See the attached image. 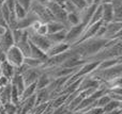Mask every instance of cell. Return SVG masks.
I'll use <instances>...</instances> for the list:
<instances>
[{
	"mask_svg": "<svg viewBox=\"0 0 122 114\" xmlns=\"http://www.w3.org/2000/svg\"><path fill=\"white\" fill-rule=\"evenodd\" d=\"M10 83H11L10 79H8L6 77H4V76L0 77V89H3V87H8Z\"/></svg>",
	"mask_w": 122,
	"mask_h": 114,
	"instance_id": "cell-24",
	"label": "cell"
},
{
	"mask_svg": "<svg viewBox=\"0 0 122 114\" xmlns=\"http://www.w3.org/2000/svg\"><path fill=\"white\" fill-rule=\"evenodd\" d=\"M2 76V74H1V69H0V77H1Z\"/></svg>",
	"mask_w": 122,
	"mask_h": 114,
	"instance_id": "cell-31",
	"label": "cell"
},
{
	"mask_svg": "<svg viewBox=\"0 0 122 114\" xmlns=\"http://www.w3.org/2000/svg\"><path fill=\"white\" fill-rule=\"evenodd\" d=\"M34 33L36 34V35H40V36H46L47 34H48V29H47V23H41L40 26H39V28L36 30V32Z\"/></svg>",
	"mask_w": 122,
	"mask_h": 114,
	"instance_id": "cell-21",
	"label": "cell"
},
{
	"mask_svg": "<svg viewBox=\"0 0 122 114\" xmlns=\"http://www.w3.org/2000/svg\"><path fill=\"white\" fill-rule=\"evenodd\" d=\"M40 75H41L40 68H29V69H27L26 72H24L20 76L23 77L24 83H25V87L30 84L36 83Z\"/></svg>",
	"mask_w": 122,
	"mask_h": 114,
	"instance_id": "cell-5",
	"label": "cell"
},
{
	"mask_svg": "<svg viewBox=\"0 0 122 114\" xmlns=\"http://www.w3.org/2000/svg\"><path fill=\"white\" fill-rule=\"evenodd\" d=\"M71 1L73 2L74 5L78 9V11H81V10H84V9H86L87 6H89L88 4L86 3L85 0H71Z\"/></svg>",
	"mask_w": 122,
	"mask_h": 114,
	"instance_id": "cell-22",
	"label": "cell"
},
{
	"mask_svg": "<svg viewBox=\"0 0 122 114\" xmlns=\"http://www.w3.org/2000/svg\"><path fill=\"white\" fill-rule=\"evenodd\" d=\"M4 61H5V52L0 49V63H2Z\"/></svg>",
	"mask_w": 122,
	"mask_h": 114,
	"instance_id": "cell-26",
	"label": "cell"
},
{
	"mask_svg": "<svg viewBox=\"0 0 122 114\" xmlns=\"http://www.w3.org/2000/svg\"><path fill=\"white\" fill-rule=\"evenodd\" d=\"M14 45V41H13V36H12V31L8 28V30L5 31V33L0 37V49L2 51L5 52L10 47H12Z\"/></svg>",
	"mask_w": 122,
	"mask_h": 114,
	"instance_id": "cell-10",
	"label": "cell"
},
{
	"mask_svg": "<svg viewBox=\"0 0 122 114\" xmlns=\"http://www.w3.org/2000/svg\"><path fill=\"white\" fill-rule=\"evenodd\" d=\"M49 1H54V2H56V3H58V4H60V5H62V3L65 1V0H49Z\"/></svg>",
	"mask_w": 122,
	"mask_h": 114,
	"instance_id": "cell-28",
	"label": "cell"
},
{
	"mask_svg": "<svg viewBox=\"0 0 122 114\" xmlns=\"http://www.w3.org/2000/svg\"><path fill=\"white\" fill-rule=\"evenodd\" d=\"M28 32V40L31 44H33L36 48H39L40 50H42L43 52L46 53V51L49 49V47L51 46V44L49 43V41L47 40L46 36H40L36 35L33 31H31L30 29H27Z\"/></svg>",
	"mask_w": 122,
	"mask_h": 114,
	"instance_id": "cell-3",
	"label": "cell"
},
{
	"mask_svg": "<svg viewBox=\"0 0 122 114\" xmlns=\"http://www.w3.org/2000/svg\"><path fill=\"white\" fill-rule=\"evenodd\" d=\"M28 114H30V113H28Z\"/></svg>",
	"mask_w": 122,
	"mask_h": 114,
	"instance_id": "cell-32",
	"label": "cell"
},
{
	"mask_svg": "<svg viewBox=\"0 0 122 114\" xmlns=\"http://www.w3.org/2000/svg\"><path fill=\"white\" fill-rule=\"evenodd\" d=\"M116 109H121V101H117V100H110L107 105L103 108L104 114L112 112V111L116 110Z\"/></svg>",
	"mask_w": 122,
	"mask_h": 114,
	"instance_id": "cell-16",
	"label": "cell"
},
{
	"mask_svg": "<svg viewBox=\"0 0 122 114\" xmlns=\"http://www.w3.org/2000/svg\"><path fill=\"white\" fill-rule=\"evenodd\" d=\"M65 36H66V29H63L59 32H56V33L47 34L46 37L51 45H55V44H60V43L64 42Z\"/></svg>",
	"mask_w": 122,
	"mask_h": 114,
	"instance_id": "cell-11",
	"label": "cell"
},
{
	"mask_svg": "<svg viewBox=\"0 0 122 114\" xmlns=\"http://www.w3.org/2000/svg\"><path fill=\"white\" fill-rule=\"evenodd\" d=\"M28 11H31V12L36 16L38 20L41 21V23H49V21L54 20L53 15H51V12L47 10L46 6L43 5V4L31 1V4H30L29 10Z\"/></svg>",
	"mask_w": 122,
	"mask_h": 114,
	"instance_id": "cell-1",
	"label": "cell"
},
{
	"mask_svg": "<svg viewBox=\"0 0 122 114\" xmlns=\"http://www.w3.org/2000/svg\"><path fill=\"white\" fill-rule=\"evenodd\" d=\"M36 91V83H33V84H30V85H28V87H26L23 94H21V96H20V102L23 101V100L27 99L30 96L34 95Z\"/></svg>",
	"mask_w": 122,
	"mask_h": 114,
	"instance_id": "cell-15",
	"label": "cell"
},
{
	"mask_svg": "<svg viewBox=\"0 0 122 114\" xmlns=\"http://www.w3.org/2000/svg\"><path fill=\"white\" fill-rule=\"evenodd\" d=\"M86 1V3L88 4V5H91V4H93V0H85Z\"/></svg>",
	"mask_w": 122,
	"mask_h": 114,
	"instance_id": "cell-29",
	"label": "cell"
},
{
	"mask_svg": "<svg viewBox=\"0 0 122 114\" xmlns=\"http://www.w3.org/2000/svg\"><path fill=\"white\" fill-rule=\"evenodd\" d=\"M0 14H1L2 18L3 20L5 21L6 26H8V23H9V19H10V15H11V12L9 10V8L6 6L5 3H2L0 4Z\"/></svg>",
	"mask_w": 122,
	"mask_h": 114,
	"instance_id": "cell-19",
	"label": "cell"
},
{
	"mask_svg": "<svg viewBox=\"0 0 122 114\" xmlns=\"http://www.w3.org/2000/svg\"><path fill=\"white\" fill-rule=\"evenodd\" d=\"M0 69H1L2 76L6 77V78L10 79V80L13 78V76L15 75V68L13 67L10 63H8L6 61L2 62V63L0 64Z\"/></svg>",
	"mask_w": 122,
	"mask_h": 114,
	"instance_id": "cell-12",
	"label": "cell"
},
{
	"mask_svg": "<svg viewBox=\"0 0 122 114\" xmlns=\"http://www.w3.org/2000/svg\"><path fill=\"white\" fill-rule=\"evenodd\" d=\"M70 45L66 44V43H60V44H55V45H51L49 47V49L46 51V57L47 59L48 58H51V57H55V55H58L60 53L64 52L66 51L67 49H70Z\"/></svg>",
	"mask_w": 122,
	"mask_h": 114,
	"instance_id": "cell-8",
	"label": "cell"
},
{
	"mask_svg": "<svg viewBox=\"0 0 122 114\" xmlns=\"http://www.w3.org/2000/svg\"><path fill=\"white\" fill-rule=\"evenodd\" d=\"M24 60H25V57L16 45H13L5 51V61L10 63L15 69L24 63Z\"/></svg>",
	"mask_w": 122,
	"mask_h": 114,
	"instance_id": "cell-2",
	"label": "cell"
},
{
	"mask_svg": "<svg viewBox=\"0 0 122 114\" xmlns=\"http://www.w3.org/2000/svg\"><path fill=\"white\" fill-rule=\"evenodd\" d=\"M6 0H0V4H2V3H4Z\"/></svg>",
	"mask_w": 122,
	"mask_h": 114,
	"instance_id": "cell-30",
	"label": "cell"
},
{
	"mask_svg": "<svg viewBox=\"0 0 122 114\" xmlns=\"http://www.w3.org/2000/svg\"><path fill=\"white\" fill-rule=\"evenodd\" d=\"M102 5V21L103 23H112L114 20V9H112V2H106V3L101 4Z\"/></svg>",
	"mask_w": 122,
	"mask_h": 114,
	"instance_id": "cell-9",
	"label": "cell"
},
{
	"mask_svg": "<svg viewBox=\"0 0 122 114\" xmlns=\"http://www.w3.org/2000/svg\"><path fill=\"white\" fill-rule=\"evenodd\" d=\"M110 98H109V96L107 95V93L106 94H104V95H102L101 97H99L97 100H95V106L97 107H99V108H102L103 109L104 107L106 106V105L108 104V102L110 101Z\"/></svg>",
	"mask_w": 122,
	"mask_h": 114,
	"instance_id": "cell-20",
	"label": "cell"
},
{
	"mask_svg": "<svg viewBox=\"0 0 122 114\" xmlns=\"http://www.w3.org/2000/svg\"><path fill=\"white\" fill-rule=\"evenodd\" d=\"M62 8H63V10L67 13V14H69V13H76V14L79 13L78 9L74 5L73 2H72L71 0H65V1L62 3Z\"/></svg>",
	"mask_w": 122,
	"mask_h": 114,
	"instance_id": "cell-18",
	"label": "cell"
},
{
	"mask_svg": "<svg viewBox=\"0 0 122 114\" xmlns=\"http://www.w3.org/2000/svg\"><path fill=\"white\" fill-rule=\"evenodd\" d=\"M27 12H28L27 10H25V9H24L23 6L20 5V4H18L16 1H15V5H14V13H15V16H16L17 20H20V19H23L24 17L26 16Z\"/></svg>",
	"mask_w": 122,
	"mask_h": 114,
	"instance_id": "cell-17",
	"label": "cell"
},
{
	"mask_svg": "<svg viewBox=\"0 0 122 114\" xmlns=\"http://www.w3.org/2000/svg\"><path fill=\"white\" fill-rule=\"evenodd\" d=\"M47 29H48V34H53V33H56V32H59L63 29H66V28L64 27L63 23L53 20L47 23Z\"/></svg>",
	"mask_w": 122,
	"mask_h": 114,
	"instance_id": "cell-14",
	"label": "cell"
},
{
	"mask_svg": "<svg viewBox=\"0 0 122 114\" xmlns=\"http://www.w3.org/2000/svg\"><path fill=\"white\" fill-rule=\"evenodd\" d=\"M31 1L36 2V3H40V4H43V5H46V4L49 2V0H31Z\"/></svg>",
	"mask_w": 122,
	"mask_h": 114,
	"instance_id": "cell-25",
	"label": "cell"
},
{
	"mask_svg": "<svg viewBox=\"0 0 122 114\" xmlns=\"http://www.w3.org/2000/svg\"><path fill=\"white\" fill-rule=\"evenodd\" d=\"M78 25H80V19L78 14H76V13H69L66 15V21H65L66 29H70L72 27H76Z\"/></svg>",
	"mask_w": 122,
	"mask_h": 114,
	"instance_id": "cell-13",
	"label": "cell"
},
{
	"mask_svg": "<svg viewBox=\"0 0 122 114\" xmlns=\"http://www.w3.org/2000/svg\"><path fill=\"white\" fill-rule=\"evenodd\" d=\"M15 1L18 4H20V5L27 11L29 10V6H30V4H31V0H15Z\"/></svg>",
	"mask_w": 122,
	"mask_h": 114,
	"instance_id": "cell-23",
	"label": "cell"
},
{
	"mask_svg": "<svg viewBox=\"0 0 122 114\" xmlns=\"http://www.w3.org/2000/svg\"><path fill=\"white\" fill-rule=\"evenodd\" d=\"M8 30V27H5V26H1L0 25V37H1L2 35H3L4 33H5V31Z\"/></svg>",
	"mask_w": 122,
	"mask_h": 114,
	"instance_id": "cell-27",
	"label": "cell"
},
{
	"mask_svg": "<svg viewBox=\"0 0 122 114\" xmlns=\"http://www.w3.org/2000/svg\"><path fill=\"white\" fill-rule=\"evenodd\" d=\"M38 20L36 16L31 12V11H28L26 16L24 17L23 19L17 21V27L16 29H20V30H27L28 28L31 27V25L34 23V21Z\"/></svg>",
	"mask_w": 122,
	"mask_h": 114,
	"instance_id": "cell-6",
	"label": "cell"
},
{
	"mask_svg": "<svg viewBox=\"0 0 122 114\" xmlns=\"http://www.w3.org/2000/svg\"><path fill=\"white\" fill-rule=\"evenodd\" d=\"M85 29V26L82 23L76 26V27H72L70 29L66 30V36H65L64 43L69 44L70 46H73L78 42V40L80 38L82 34V31Z\"/></svg>",
	"mask_w": 122,
	"mask_h": 114,
	"instance_id": "cell-4",
	"label": "cell"
},
{
	"mask_svg": "<svg viewBox=\"0 0 122 114\" xmlns=\"http://www.w3.org/2000/svg\"><path fill=\"white\" fill-rule=\"evenodd\" d=\"M97 6V5H95V4H91V5L87 6L84 10L79 11L78 16H79V19H80V23H82L85 27L89 23V21H90V19H91V16H92V14L94 13Z\"/></svg>",
	"mask_w": 122,
	"mask_h": 114,
	"instance_id": "cell-7",
	"label": "cell"
}]
</instances>
